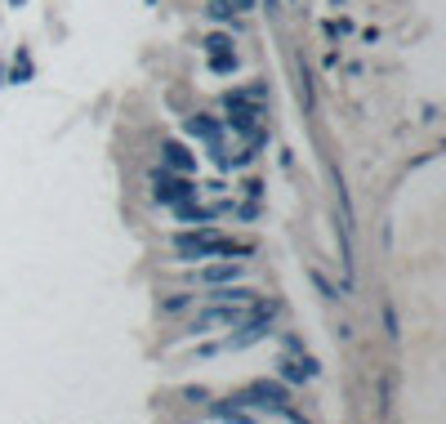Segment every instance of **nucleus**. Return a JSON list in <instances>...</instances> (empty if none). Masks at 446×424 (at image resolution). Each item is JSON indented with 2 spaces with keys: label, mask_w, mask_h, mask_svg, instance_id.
Masks as SVG:
<instances>
[{
  "label": "nucleus",
  "mask_w": 446,
  "mask_h": 424,
  "mask_svg": "<svg viewBox=\"0 0 446 424\" xmlns=\"http://www.w3.org/2000/svg\"><path fill=\"white\" fill-rule=\"evenodd\" d=\"M0 85H5V77H0Z\"/></svg>",
  "instance_id": "393cba45"
},
{
  "label": "nucleus",
  "mask_w": 446,
  "mask_h": 424,
  "mask_svg": "<svg viewBox=\"0 0 446 424\" xmlns=\"http://www.w3.org/2000/svg\"><path fill=\"white\" fill-rule=\"evenodd\" d=\"M250 313H254V299H250V304H210V308H201V313L192 317V326H187V331H192V335H210L214 326L232 331V326H241Z\"/></svg>",
  "instance_id": "20e7f679"
},
{
  "label": "nucleus",
  "mask_w": 446,
  "mask_h": 424,
  "mask_svg": "<svg viewBox=\"0 0 446 424\" xmlns=\"http://www.w3.org/2000/svg\"><path fill=\"white\" fill-rule=\"evenodd\" d=\"M205 304H250V290H245V286H236V281H227V286H205Z\"/></svg>",
  "instance_id": "1a4fd4ad"
},
{
  "label": "nucleus",
  "mask_w": 446,
  "mask_h": 424,
  "mask_svg": "<svg viewBox=\"0 0 446 424\" xmlns=\"http://www.w3.org/2000/svg\"><path fill=\"white\" fill-rule=\"evenodd\" d=\"M277 375L290 384H303V380H317V357L299 353V357H281L277 362Z\"/></svg>",
  "instance_id": "0eeeda50"
},
{
  "label": "nucleus",
  "mask_w": 446,
  "mask_h": 424,
  "mask_svg": "<svg viewBox=\"0 0 446 424\" xmlns=\"http://www.w3.org/2000/svg\"><path fill=\"white\" fill-rule=\"evenodd\" d=\"M330 5H344V0H330Z\"/></svg>",
  "instance_id": "b1692460"
},
{
  "label": "nucleus",
  "mask_w": 446,
  "mask_h": 424,
  "mask_svg": "<svg viewBox=\"0 0 446 424\" xmlns=\"http://www.w3.org/2000/svg\"><path fill=\"white\" fill-rule=\"evenodd\" d=\"M205 18H210V23H223V27H232V18H236L232 0H210V5H205Z\"/></svg>",
  "instance_id": "ddd939ff"
},
{
  "label": "nucleus",
  "mask_w": 446,
  "mask_h": 424,
  "mask_svg": "<svg viewBox=\"0 0 446 424\" xmlns=\"http://www.w3.org/2000/svg\"><path fill=\"white\" fill-rule=\"evenodd\" d=\"M9 5H27V0H9Z\"/></svg>",
  "instance_id": "5701e85b"
},
{
  "label": "nucleus",
  "mask_w": 446,
  "mask_h": 424,
  "mask_svg": "<svg viewBox=\"0 0 446 424\" xmlns=\"http://www.w3.org/2000/svg\"><path fill=\"white\" fill-rule=\"evenodd\" d=\"M241 192L250 196V201H263V183H259V179H245V183H241Z\"/></svg>",
  "instance_id": "aec40b11"
},
{
  "label": "nucleus",
  "mask_w": 446,
  "mask_h": 424,
  "mask_svg": "<svg viewBox=\"0 0 446 424\" xmlns=\"http://www.w3.org/2000/svg\"><path fill=\"white\" fill-rule=\"evenodd\" d=\"M223 99H245V103H263V108H268L272 90H268V81H250V85H236V90H227Z\"/></svg>",
  "instance_id": "9d476101"
},
{
  "label": "nucleus",
  "mask_w": 446,
  "mask_h": 424,
  "mask_svg": "<svg viewBox=\"0 0 446 424\" xmlns=\"http://www.w3.org/2000/svg\"><path fill=\"white\" fill-rule=\"evenodd\" d=\"M236 402H241L245 411H268V416H281V420H303V411L290 407V393H286V384H268V380H254V384H245V389H236L232 393Z\"/></svg>",
  "instance_id": "f03ea898"
},
{
  "label": "nucleus",
  "mask_w": 446,
  "mask_h": 424,
  "mask_svg": "<svg viewBox=\"0 0 446 424\" xmlns=\"http://www.w3.org/2000/svg\"><path fill=\"white\" fill-rule=\"evenodd\" d=\"M210 416H219V420H250V411H245L236 398H223V402H214V407H210Z\"/></svg>",
  "instance_id": "f8f14e48"
},
{
  "label": "nucleus",
  "mask_w": 446,
  "mask_h": 424,
  "mask_svg": "<svg viewBox=\"0 0 446 424\" xmlns=\"http://www.w3.org/2000/svg\"><path fill=\"white\" fill-rule=\"evenodd\" d=\"M174 254L183 263H196V259H232V254H254V241L223 237V232L210 228V223H192L187 232H174Z\"/></svg>",
  "instance_id": "f257e3e1"
},
{
  "label": "nucleus",
  "mask_w": 446,
  "mask_h": 424,
  "mask_svg": "<svg viewBox=\"0 0 446 424\" xmlns=\"http://www.w3.org/2000/svg\"><path fill=\"white\" fill-rule=\"evenodd\" d=\"M161 165L179 170V174H192V170H196V152H187L179 139H170V143H161Z\"/></svg>",
  "instance_id": "6e6552de"
},
{
  "label": "nucleus",
  "mask_w": 446,
  "mask_h": 424,
  "mask_svg": "<svg viewBox=\"0 0 446 424\" xmlns=\"http://www.w3.org/2000/svg\"><path fill=\"white\" fill-rule=\"evenodd\" d=\"M245 277V263L241 259H214L205 268H196V281L201 286H227V281H241Z\"/></svg>",
  "instance_id": "423d86ee"
},
{
  "label": "nucleus",
  "mask_w": 446,
  "mask_h": 424,
  "mask_svg": "<svg viewBox=\"0 0 446 424\" xmlns=\"http://www.w3.org/2000/svg\"><path fill=\"white\" fill-rule=\"evenodd\" d=\"M187 139H196V143H205V152L214 157V165L227 170V152H223V125L214 117H205V112H192V117L183 121Z\"/></svg>",
  "instance_id": "39448f33"
},
{
  "label": "nucleus",
  "mask_w": 446,
  "mask_h": 424,
  "mask_svg": "<svg viewBox=\"0 0 446 424\" xmlns=\"http://www.w3.org/2000/svg\"><path fill=\"white\" fill-rule=\"evenodd\" d=\"M308 281H312V286H317V290H321V299H339V290H335V286H330V281H326V277H321V272H317V268H308Z\"/></svg>",
  "instance_id": "f3484780"
},
{
  "label": "nucleus",
  "mask_w": 446,
  "mask_h": 424,
  "mask_svg": "<svg viewBox=\"0 0 446 424\" xmlns=\"http://www.w3.org/2000/svg\"><path fill=\"white\" fill-rule=\"evenodd\" d=\"M192 304H196V295H174V299H165V313H183Z\"/></svg>",
  "instance_id": "a211bd4d"
},
{
  "label": "nucleus",
  "mask_w": 446,
  "mask_h": 424,
  "mask_svg": "<svg viewBox=\"0 0 446 424\" xmlns=\"http://www.w3.org/2000/svg\"><path fill=\"white\" fill-rule=\"evenodd\" d=\"M32 72H36V68H32V54L18 50V54H14V68H9L5 81H9V85H23V81H32Z\"/></svg>",
  "instance_id": "9b49d317"
},
{
  "label": "nucleus",
  "mask_w": 446,
  "mask_h": 424,
  "mask_svg": "<svg viewBox=\"0 0 446 424\" xmlns=\"http://www.w3.org/2000/svg\"><path fill=\"white\" fill-rule=\"evenodd\" d=\"M148 183H152V201H161V205H179V201H196V179H187V174H179V170H152L148 174Z\"/></svg>",
  "instance_id": "7ed1b4c3"
},
{
  "label": "nucleus",
  "mask_w": 446,
  "mask_h": 424,
  "mask_svg": "<svg viewBox=\"0 0 446 424\" xmlns=\"http://www.w3.org/2000/svg\"><path fill=\"white\" fill-rule=\"evenodd\" d=\"M326 36H330V41H339V36H353V18H330V23H326Z\"/></svg>",
  "instance_id": "dca6fc26"
},
{
  "label": "nucleus",
  "mask_w": 446,
  "mask_h": 424,
  "mask_svg": "<svg viewBox=\"0 0 446 424\" xmlns=\"http://www.w3.org/2000/svg\"><path fill=\"white\" fill-rule=\"evenodd\" d=\"M384 326H388V339H397V335H402V326H397V313H393V304H384Z\"/></svg>",
  "instance_id": "6ab92c4d"
},
{
  "label": "nucleus",
  "mask_w": 446,
  "mask_h": 424,
  "mask_svg": "<svg viewBox=\"0 0 446 424\" xmlns=\"http://www.w3.org/2000/svg\"><path fill=\"white\" fill-rule=\"evenodd\" d=\"M201 45H205V54H227V50H232V36H223V32H210Z\"/></svg>",
  "instance_id": "2eb2a0df"
},
{
  "label": "nucleus",
  "mask_w": 446,
  "mask_h": 424,
  "mask_svg": "<svg viewBox=\"0 0 446 424\" xmlns=\"http://www.w3.org/2000/svg\"><path fill=\"white\" fill-rule=\"evenodd\" d=\"M205 68H210L214 77H227V72H236V50H227V54H205Z\"/></svg>",
  "instance_id": "4468645a"
},
{
  "label": "nucleus",
  "mask_w": 446,
  "mask_h": 424,
  "mask_svg": "<svg viewBox=\"0 0 446 424\" xmlns=\"http://www.w3.org/2000/svg\"><path fill=\"white\" fill-rule=\"evenodd\" d=\"M232 9H254V0H232Z\"/></svg>",
  "instance_id": "4be33fe9"
},
{
  "label": "nucleus",
  "mask_w": 446,
  "mask_h": 424,
  "mask_svg": "<svg viewBox=\"0 0 446 424\" xmlns=\"http://www.w3.org/2000/svg\"><path fill=\"white\" fill-rule=\"evenodd\" d=\"M263 9H268V14H281V0H263Z\"/></svg>",
  "instance_id": "412c9836"
}]
</instances>
